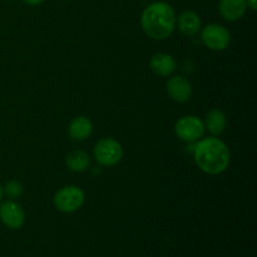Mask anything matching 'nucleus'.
<instances>
[{
    "instance_id": "obj_1",
    "label": "nucleus",
    "mask_w": 257,
    "mask_h": 257,
    "mask_svg": "<svg viewBox=\"0 0 257 257\" xmlns=\"http://www.w3.org/2000/svg\"><path fill=\"white\" fill-rule=\"evenodd\" d=\"M193 155L198 168L208 175L222 173L230 165V150L222 141L215 137L197 142L193 148Z\"/></svg>"
},
{
    "instance_id": "obj_2",
    "label": "nucleus",
    "mask_w": 257,
    "mask_h": 257,
    "mask_svg": "<svg viewBox=\"0 0 257 257\" xmlns=\"http://www.w3.org/2000/svg\"><path fill=\"white\" fill-rule=\"evenodd\" d=\"M142 29L150 38L163 40L170 37L176 27V13L170 4L156 2L148 5L141 17Z\"/></svg>"
},
{
    "instance_id": "obj_3",
    "label": "nucleus",
    "mask_w": 257,
    "mask_h": 257,
    "mask_svg": "<svg viewBox=\"0 0 257 257\" xmlns=\"http://www.w3.org/2000/svg\"><path fill=\"white\" fill-rule=\"evenodd\" d=\"M93 155L98 163L110 167V166L117 165L122 160L123 148L120 143L113 138H103L97 142Z\"/></svg>"
},
{
    "instance_id": "obj_4",
    "label": "nucleus",
    "mask_w": 257,
    "mask_h": 257,
    "mask_svg": "<svg viewBox=\"0 0 257 257\" xmlns=\"http://www.w3.org/2000/svg\"><path fill=\"white\" fill-rule=\"evenodd\" d=\"M84 203V192L77 186H67L55 193L54 206L62 212H74Z\"/></svg>"
},
{
    "instance_id": "obj_5",
    "label": "nucleus",
    "mask_w": 257,
    "mask_h": 257,
    "mask_svg": "<svg viewBox=\"0 0 257 257\" xmlns=\"http://www.w3.org/2000/svg\"><path fill=\"white\" fill-rule=\"evenodd\" d=\"M205 123L196 115H185L180 118L175 124L176 135L185 142L200 141L205 135Z\"/></svg>"
},
{
    "instance_id": "obj_6",
    "label": "nucleus",
    "mask_w": 257,
    "mask_h": 257,
    "mask_svg": "<svg viewBox=\"0 0 257 257\" xmlns=\"http://www.w3.org/2000/svg\"><path fill=\"white\" fill-rule=\"evenodd\" d=\"M203 44L212 50H225L228 47L231 35L225 27L218 24H210L203 28L201 34Z\"/></svg>"
},
{
    "instance_id": "obj_7",
    "label": "nucleus",
    "mask_w": 257,
    "mask_h": 257,
    "mask_svg": "<svg viewBox=\"0 0 257 257\" xmlns=\"http://www.w3.org/2000/svg\"><path fill=\"white\" fill-rule=\"evenodd\" d=\"M0 218L5 226L18 230L24 225L25 213L19 203L15 201H5L0 206Z\"/></svg>"
},
{
    "instance_id": "obj_8",
    "label": "nucleus",
    "mask_w": 257,
    "mask_h": 257,
    "mask_svg": "<svg viewBox=\"0 0 257 257\" xmlns=\"http://www.w3.org/2000/svg\"><path fill=\"white\" fill-rule=\"evenodd\" d=\"M167 92L175 102L185 103L192 95V87L187 78L175 75L167 82Z\"/></svg>"
},
{
    "instance_id": "obj_9",
    "label": "nucleus",
    "mask_w": 257,
    "mask_h": 257,
    "mask_svg": "<svg viewBox=\"0 0 257 257\" xmlns=\"http://www.w3.org/2000/svg\"><path fill=\"white\" fill-rule=\"evenodd\" d=\"M247 9L246 0H220L218 12L227 22H236L241 19Z\"/></svg>"
},
{
    "instance_id": "obj_10",
    "label": "nucleus",
    "mask_w": 257,
    "mask_h": 257,
    "mask_svg": "<svg viewBox=\"0 0 257 257\" xmlns=\"http://www.w3.org/2000/svg\"><path fill=\"white\" fill-rule=\"evenodd\" d=\"M177 25L182 34L193 37L201 30V19L192 10H185L178 17Z\"/></svg>"
},
{
    "instance_id": "obj_11",
    "label": "nucleus",
    "mask_w": 257,
    "mask_h": 257,
    "mask_svg": "<svg viewBox=\"0 0 257 257\" xmlns=\"http://www.w3.org/2000/svg\"><path fill=\"white\" fill-rule=\"evenodd\" d=\"M151 69L153 73L161 77H167L171 75L176 70V62L172 55L166 54V53H157L151 58Z\"/></svg>"
},
{
    "instance_id": "obj_12",
    "label": "nucleus",
    "mask_w": 257,
    "mask_h": 257,
    "mask_svg": "<svg viewBox=\"0 0 257 257\" xmlns=\"http://www.w3.org/2000/svg\"><path fill=\"white\" fill-rule=\"evenodd\" d=\"M93 125L87 117H77L69 124V135L75 141H84L92 135Z\"/></svg>"
},
{
    "instance_id": "obj_13",
    "label": "nucleus",
    "mask_w": 257,
    "mask_h": 257,
    "mask_svg": "<svg viewBox=\"0 0 257 257\" xmlns=\"http://www.w3.org/2000/svg\"><path fill=\"white\" fill-rule=\"evenodd\" d=\"M226 123H227V119H226V115L222 110L212 109L206 114L205 127H207V130L212 135H221L225 131Z\"/></svg>"
},
{
    "instance_id": "obj_14",
    "label": "nucleus",
    "mask_w": 257,
    "mask_h": 257,
    "mask_svg": "<svg viewBox=\"0 0 257 257\" xmlns=\"http://www.w3.org/2000/svg\"><path fill=\"white\" fill-rule=\"evenodd\" d=\"M67 166L73 172H84L90 165V158L84 151H73L67 156Z\"/></svg>"
},
{
    "instance_id": "obj_15",
    "label": "nucleus",
    "mask_w": 257,
    "mask_h": 257,
    "mask_svg": "<svg viewBox=\"0 0 257 257\" xmlns=\"http://www.w3.org/2000/svg\"><path fill=\"white\" fill-rule=\"evenodd\" d=\"M3 192L7 193V196H9V197L17 198L23 193V186L18 181H10V182H8L5 185Z\"/></svg>"
},
{
    "instance_id": "obj_16",
    "label": "nucleus",
    "mask_w": 257,
    "mask_h": 257,
    "mask_svg": "<svg viewBox=\"0 0 257 257\" xmlns=\"http://www.w3.org/2000/svg\"><path fill=\"white\" fill-rule=\"evenodd\" d=\"M246 4L248 8H251L252 10L257 9V0H246Z\"/></svg>"
},
{
    "instance_id": "obj_17",
    "label": "nucleus",
    "mask_w": 257,
    "mask_h": 257,
    "mask_svg": "<svg viewBox=\"0 0 257 257\" xmlns=\"http://www.w3.org/2000/svg\"><path fill=\"white\" fill-rule=\"evenodd\" d=\"M23 2L28 5H39V4H42L44 0H23Z\"/></svg>"
},
{
    "instance_id": "obj_18",
    "label": "nucleus",
    "mask_w": 257,
    "mask_h": 257,
    "mask_svg": "<svg viewBox=\"0 0 257 257\" xmlns=\"http://www.w3.org/2000/svg\"><path fill=\"white\" fill-rule=\"evenodd\" d=\"M2 197H3V188L2 186H0V201H2Z\"/></svg>"
},
{
    "instance_id": "obj_19",
    "label": "nucleus",
    "mask_w": 257,
    "mask_h": 257,
    "mask_svg": "<svg viewBox=\"0 0 257 257\" xmlns=\"http://www.w3.org/2000/svg\"><path fill=\"white\" fill-rule=\"evenodd\" d=\"M7 2H10V0H7Z\"/></svg>"
}]
</instances>
